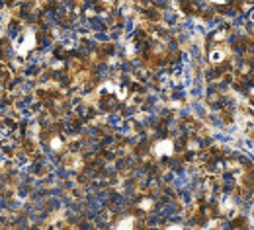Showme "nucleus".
<instances>
[{
	"mask_svg": "<svg viewBox=\"0 0 254 230\" xmlns=\"http://www.w3.org/2000/svg\"><path fill=\"white\" fill-rule=\"evenodd\" d=\"M155 150H157L159 154H164V152H166V154H170V152H172V145H170V143H166V141H163V143H159V145H157V148H155Z\"/></svg>",
	"mask_w": 254,
	"mask_h": 230,
	"instance_id": "f257e3e1",
	"label": "nucleus"
},
{
	"mask_svg": "<svg viewBox=\"0 0 254 230\" xmlns=\"http://www.w3.org/2000/svg\"><path fill=\"white\" fill-rule=\"evenodd\" d=\"M213 4H229V2H233V0H211Z\"/></svg>",
	"mask_w": 254,
	"mask_h": 230,
	"instance_id": "7ed1b4c3",
	"label": "nucleus"
},
{
	"mask_svg": "<svg viewBox=\"0 0 254 230\" xmlns=\"http://www.w3.org/2000/svg\"><path fill=\"white\" fill-rule=\"evenodd\" d=\"M225 59V51L223 49H215L213 53H211V61L213 63H219V61H223Z\"/></svg>",
	"mask_w": 254,
	"mask_h": 230,
	"instance_id": "f03ea898",
	"label": "nucleus"
}]
</instances>
